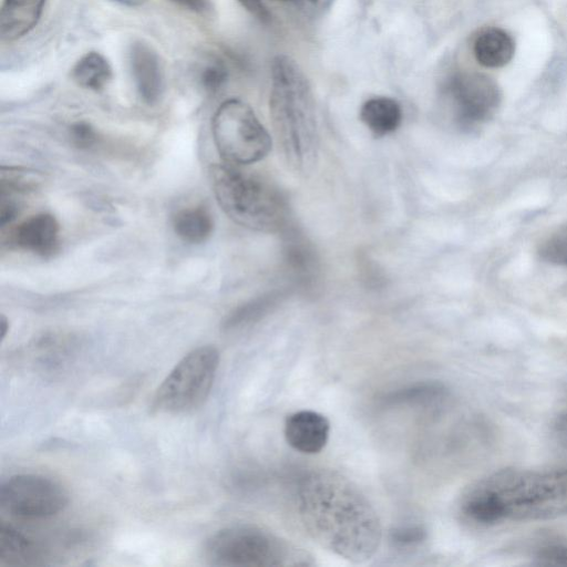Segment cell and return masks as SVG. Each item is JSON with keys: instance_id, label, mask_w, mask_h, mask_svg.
Wrapping results in <instances>:
<instances>
[{"instance_id": "obj_1", "label": "cell", "mask_w": 567, "mask_h": 567, "mask_svg": "<svg viewBox=\"0 0 567 567\" xmlns=\"http://www.w3.org/2000/svg\"><path fill=\"white\" fill-rule=\"evenodd\" d=\"M297 499L306 530L323 548L354 564L378 551L382 539L379 516L346 476L329 470L309 472L300 480Z\"/></svg>"}, {"instance_id": "obj_2", "label": "cell", "mask_w": 567, "mask_h": 567, "mask_svg": "<svg viewBox=\"0 0 567 567\" xmlns=\"http://www.w3.org/2000/svg\"><path fill=\"white\" fill-rule=\"evenodd\" d=\"M461 508L465 517L480 525L566 515L567 468L498 471L470 487Z\"/></svg>"}, {"instance_id": "obj_3", "label": "cell", "mask_w": 567, "mask_h": 567, "mask_svg": "<svg viewBox=\"0 0 567 567\" xmlns=\"http://www.w3.org/2000/svg\"><path fill=\"white\" fill-rule=\"evenodd\" d=\"M269 112L286 162L296 172L310 171L318 155L315 99L306 74L287 55L271 64Z\"/></svg>"}, {"instance_id": "obj_4", "label": "cell", "mask_w": 567, "mask_h": 567, "mask_svg": "<svg viewBox=\"0 0 567 567\" xmlns=\"http://www.w3.org/2000/svg\"><path fill=\"white\" fill-rule=\"evenodd\" d=\"M218 205L236 224L257 231H275L286 219L281 193L264 177L229 163L210 168Z\"/></svg>"}, {"instance_id": "obj_5", "label": "cell", "mask_w": 567, "mask_h": 567, "mask_svg": "<svg viewBox=\"0 0 567 567\" xmlns=\"http://www.w3.org/2000/svg\"><path fill=\"white\" fill-rule=\"evenodd\" d=\"M213 566L271 567L307 566L310 557L271 532L251 524L224 527L212 534L203 547Z\"/></svg>"}, {"instance_id": "obj_6", "label": "cell", "mask_w": 567, "mask_h": 567, "mask_svg": "<svg viewBox=\"0 0 567 567\" xmlns=\"http://www.w3.org/2000/svg\"><path fill=\"white\" fill-rule=\"evenodd\" d=\"M219 365V352L202 346L185 354L157 388L152 410L183 414L199 408L210 393Z\"/></svg>"}, {"instance_id": "obj_7", "label": "cell", "mask_w": 567, "mask_h": 567, "mask_svg": "<svg viewBox=\"0 0 567 567\" xmlns=\"http://www.w3.org/2000/svg\"><path fill=\"white\" fill-rule=\"evenodd\" d=\"M215 145L226 163L247 165L271 150V137L254 110L239 99L224 101L212 120Z\"/></svg>"}, {"instance_id": "obj_8", "label": "cell", "mask_w": 567, "mask_h": 567, "mask_svg": "<svg viewBox=\"0 0 567 567\" xmlns=\"http://www.w3.org/2000/svg\"><path fill=\"white\" fill-rule=\"evenodd\" d=\"M443 96L454 123L464 131L487 123L502 102L497 83L476 71H460L449 76L443 86Z\"/></svg>"}, {"instance_id": "obj_9", "label": "cell", "mask_w": 567, "mask_h": 567, "mask_svg": "<svg viewBox=\"0 0 567 567\" xmlns=\"http://www.w3.org/2000/svg\"><path fill=\"white\" fill-rule=\"evenodd\" d=\"M69 502L64 488L55 481L37 474H17L0 485L1 511L24 519L52 517Z\"/></svg>"}, {"instance_id": "obj_10", "label": "cell", "mask_w": 567, "mask_h": 567, "mask_svg": "<svg viewBox=\"0 0 567 567\" xmlns=\"http://www.w3.org/2000/svg\"><path fill=\"white\" fill-rule=\"evenodd\" d=\"M128 66L136 91L144 103H157L164 91V72L157 52L137 40L128 49Z\"/></svg>"}, {"instance_id": "obj_11", "label": "cell", "mask_w": 567, "mask_h": 567, "mask_svg": "<svg viewBox=\"0 0 567 567\" xmlns=\"http://www.w3.org/2000/svg\"><path fill=\"white\" fill-rule=\"evenodd\" d=\"M284 434L287 443L296 451L305 454H317L328 443L330 423L319 412L301 410L286 419Z\"/></svg>"}, {"instance_id": "obj_12", "label": "cell", "mask_w": 567, "mask_h": 567, "mask_svg": "<svg viewBox=\"0 0 567 567\" xmlns=\"http://www.w3.org/2000/svg\"><path fill=\"white\" fill-rule=\"evenodd\" d=\"M59 224L50 214L29 217L14 228L12 240L24 250L47 256L58 246Z\"/></svg>"}, {"instance_id": "obj_13", "label": "cell", "mask_w": 567, "mask_h": 567, "mask_svg": "<svg viewBox=\"0 0 567 567\" xmlns=\"http://www.w3.org/2000/svg\"><path fill=\"white\" fill-rule=\"evenodd\" d=\"M47 0H3L0 14V34L4 42L17 41L29 34L39 23Z\"/></svg>"}, {"instance_id": "obj_14", "label": "cell", "mask_w": 567, "mask_h": 567, "mask_svg": "<svg viewBox=\"0 0 567 567\" xmlns=\"http://www.w3.org/2000/svg\"><path fill=\"white\" fill-rule=\"evenodd\" d=\"M515 53L513 37L504 29L488 27L482 29L473 42V54L478 64L487 69L505 66Z\"/></svg>"}, {"instance_id": "obj_15", "label": "cell", "mask_w": 567, "mask_h": 567, "mask_svg": "<svg viewBox=\"0 0 567 567\" xmlns=\"http://www.w3.org/2000/svg\"><path fill=\"white\" fill-rule=\"evenodd\" d=\"M41 558L42 551L33 539L9 524H0L1 566L39 565Z\"/></svg>"}, {"instance_id": "obj_16", "label": "cell", "mask_w": 567, "mask_h": 567, "mask_svg": "<svg viewBox=\"0 0 567 567\" xmlns=\"http://www.w3.org/2000/svg\"><path fill=\"white\" fill-rule=\"evenodd\" d=\"M360 120L374 136L382 137L398 130L402 122V110L395 100L375 96L362 104Z\"/></svg>"}, {"instance_id": "obj_17", "label": "cell", "mask_w": 567, "mask_h": 567, "mask_svg": "<svg viewBox=\"0 0 567 567\" xmlns=\"http://www.w3.org/2000/svg\"><path fill=\"white\" fill-rule=\"evenodd\" d=\"M70 75L76 85L91 91H101L111 82L113 70L102 53L89 51L74 63Z\"/></svg>"}, {"instance_id": "obj_18", "label": "cell", "mask_w": 567, "mask_h": 567, "mask_svg": "<svg viewBox=\"0 0 567 567\" xmlns=\"http://www.w3.org/2000/svg\"><path fill=\"white\" fill-rule=\"evenodd\" d=\"M173 227L184 241L200 244L212 235L214 221L205 208L190 207L181 209L174 215Z\"/></svg>"}, {"instance_id": "obj_19", "label": "cell", "mask_w": 567, "mask_h": 567, "mask_svg": "<svg viewBox=\"0 0 567 567\" xmlns=\"http://www.w3.org/2000/svg\"><path fill=\"white\" fill-rule=\"evenodd\" d=\"M446 388L439 382H421L398 389L383 398L384 405H417L442 403L447 398Z\"/></svg>"}, {"instance_id": "obj_20", "label": "cell", "mask_w": 567, "mask_h": 567, "mask_svg": "<svg viewBox=\"0 0 567 567\" xmlns=\"http://www.w3.org/2000/svg\"><path fill=\"white\" fill-rule=\"evenodd\" d=\"M0 175L2 195L27 193L37 188L42 182L38 173L17 167H2Z\"/></svg>"}, {"instance_id": "obj_21", "label": "cell", "mask_w": 567, "mask_h": 567, "mask_svg": "<svg viewBox=\"0 0 567 567\" xmlns=\"http://www.w3.org/2000/svg\"><path fill=\"white\" fill-rule=\"evenodd\" d=\"M538 255L548 264L567 267V225L557 228L542 241Z\"/></svg>"}, {"instance_id": "obj_22", "label": "cell", "mask_w": 567, "mask_h": 567, "mask_svg": "<svg viewBox=\"0 0 567 567\" xmlns=\"http://www.w3.org/2000/svg\"><path fill=\"white\" fill-rule=\"evenodd\" d=\"M200 83L203 87L214 93L218 91L228 79V69L226 64L219 60L209 61L208 64L200 72Z\"/></svg>"}, {"instance_id": "obj_23", "label": "cell", "mask_w": 567, "mask_h": 567, "mask_svg": "<svg viewBox=\"0 0 567 567\" xmlns=\"http://www.w3.org/2000/svg\"><path fill=\"white\" fill-rule=\"evenodd\" d=\"M426 538V530L421 525H405L390 533L391 543L399 548L413 547Z\"/></svg>"}, {"instance_id": "obj_24", "label": "cell", "mask_w": 567, "mask_h": 567, "mask_svg": "<svg viewBox=\"0 0 567 567\" xmlns=\"http://www.w3.org/2000/svg\"><path fill=\"white\" fill-rule=\"evenodd\" d=\"M535 560L538 565L567 566V544H550L539 548Z\"/></svg>"}, {"instance_id": "obj_25", "label": "cell", "mask_w": 567, "mask_h": 567, "mask_svg": "<svg viewBox=\"0 0 567 567\" xmlns=\"http://www.w3.org/2000/svg\"><path fill=\"white\" fill-rule=\"evenodd\" d=\"M553 440L558 452L567 462V412L559 414L551 429Z\"/></svg>"}, {"instance_id": "obj_26", "label": "cell", "mask_w": 567, "mask_h": 567, "mask_svg": "<svg viewBox=\"0 0 567 567\" xmlns=\"http://www.w3.org/2000/svg\"><path fill=\"white\" fill-rule=\"evenodd\" d=\"M72 138L79 146H90L96 138L92 126L85 122H78L71 127Z\"/></svg>"}, {"instance_id": "obj_27", "label": "cell", "mask_w": 567, "mask_h": 567, "mask_svg": "<svg viewBox=\"0 0 567 567\" xmlns=\"http://www.w3.org/2000/svg\"><path fill=\"white\" fill-rule=\"evenodd\" d=\"M248 12L260 21H268L270 14L261 0H237Z\"/></svg>"}, {"instance_id": "obj_28", "label": "cell", "mask_w": 567, "mask_h": 567, "mask_svg": "<svg viewBox=\"0 0 567 567\" xmlns=\"http://www.w3.org/2000/svg\"><path fill=\"white\" fill-rule=\"evenodd\" d=\"M172 2L196 13H206L210 10L209 0H171Z\"/></svg>"}, {"instance_id": "obj_29", "label": "cell", "mask_w": 567, "mask_h": 567, "mask_svg": "<svg viewBox=\"0 0 567 567\" xmlns=\"http://www.w3.org/2000/svg\"><path fill=\"white\" fill-rule=\"evenodd\" d=\"M334 0H307L309 7L317 13H322L332 6Z\"/></svg>"}, {"instance_id": "obj_30", "label": "cell", "mask_w": 567, "mask_h": 567, "mask_svg": "<svg viewBox=\"0 0 567 567\" xmlns=\"http://www.w3.org/2000/svg\"><path fill=\"white\" fill-rule=\"evenodd\" d=\"M112 1L117 2L122 6L137 8V7H142L147 0H112Z\"/></svg>"}, {"instance_id": "obj_31", "label": "cell", "mask_w": 567, "mask_h": 567, "mask_svg": "<svg viewBox=\"0 0 567 567\" xmlns=\"http://www.w3.org/2000/svg\"><path fill=\"white\" fill-rule=\"evenodd\" d=\"M0 329H1V340H3L9 331V321L4 316H1Z\"/></svg>"}, {"instance_id": "obj_32", "label": "cell", "mask_w": 567, "mask_h": 567, "mask_svg": "<svg viewBox=\"0 0 567 567\" xmlns=\"http://www.w3.org/2000/svg\"><path fill=\"white\" fill-rule=\"evenodd\" d=\"M277 1H288V0H277Z\"/></svg>"}]
</instances>
